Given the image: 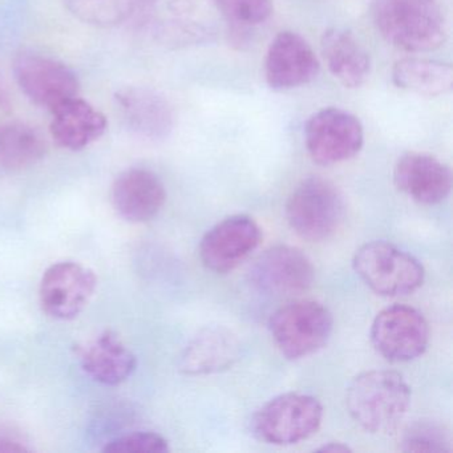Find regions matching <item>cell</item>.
<instances>
[{
  "label": "cell",
  "instance_id": "6da1fadb",
  "mask_svg": "<svg viewBox=\"0 0 453 453\" xmlns=\"http://www.w3.org/2000/svg\"><path fill=\"white\" fill-rule=\"evenodd\" d=\"M346 403L349 415L365 431L387 434L404 418L411 389L395 371H365L349 384Z\"/></svg>",
  "mask_w": 453,
  "mask_h": 453
},
{
  "label": "cell",
  "instance_id": "7a4b0ae2",
  "mask_svg": "<svg viewBox=\"0 0 453 453\" xmlns=\"http://www.w3.org/2000/svg\"><path fill=\"white\" fill-rule=\"evenodd\" d=\"M372 18L380 35L403 51H434L447 35L436 0H372Z\"/></svg>",
  "mask_w": 453,
  "mask_h": 453
},
{
  "label": "cell",
  "instance_id": "3957f363",
  "mask_svg": "<svg viewBox=\"0 0 453 453\" xmlns=\"http://www.w3.org/2000/svg\"><path fill=\"white\" fill-rule=\"evenodd\" d=\"M343 196L333 182L309 177L296 188L286 205L291 229L309 242H320L335 234L344 219Z\"/></svg>",
  "mask_w": 453,
  "mask_h": 453
},
{
  "label": "cell",
  "instance_id": "277c9868",
  "mask_svg": "<svg viewBox=\"0 0 453 453\" xmlns=\"http://www.w3.org/2000/svg\"><path fill=\"white\" fill-rule=\"evenodd\" d=\"M352 267L360 280L379 296H407L424 282L420 262L384 241H373L357 249Z\"/></svg>",
  "mask_w": 453,
  "mask_h": 453
},
{
  "label": "cell",
  "instance_id": "5b68a950",
  "mask_svg": "<svg viewBox=\"0 0 453 453\" xmlns=\"http://www.w3.org/2000/svg\"><path fill=\"white\" fill-rule=\"evenodd\" d=\"M334 319L319 302L298 301L273 314L269 328L280 354L298 360L319 351L333 333Z\"/></svg>",
  "mask_w": 453,
  "mask_h": 453
},
{
  "label": "cell",
  "instance_id": "8992f818",
  "mask_svg": "<svg viewBox=\"0 0 453 453\" xmlns=\"http://www.w3.org/2000/svg\"><path fill=\"white\" fill-rule=\"evenodd\" d=\"M323 407L304 394L280 395L267 402L253 418V431L262 441L291 445L309 439L319 429Z\"/></svg>",
  "mask_w": 453,
  "mask_h": 453
},
{
  "label": "cell",
  "instance_id": "52a82bcc",
  "mask_svg": "<svg viewBox=\"0 0 453 453\" xmlns=\"http://www.w3.org/2000/svg\"><path fill=\"white\" fill-rule=\"evenodd\" d=\"M304 142L314 163L335 165L351 160L362 150L365 131L352 113L341 108H325L307 121Z\"/></svg>",
  "mask_w": 453,
  "mask_h": 453
},
{
  "label": "cell",
  "instance_id": "ba28073f",
  "mask_svg": "<svg viewBox=\"0 0 453 453\" xmlns=\"http://www.w3.org/2000/svg\"><path fill=\"white\" fill-rule=\"evenodd\" d=\"M370 335L372 346L381 357L389 362H410L426 351L429 326L418 310L394 304L376 315Z\"/></svg>",
  "mask_w": 453,
  "mask_h": 453
},
{
  "label": "cell",
  "instance_id": "9c48e42d",
  "mask_svg": "<svg viewBox=\"0 0 453 453\" xmlns=\"http://www.w3.org/2000/svg\"><path fill=\"white\" fill-rule=\"evenodd\" d=\"M96 288L94 270L78 262H58L42 277L39 288L42 310L54 319H75L88 306Z\"/></svg>",
  "mask_w": 453,
  "mask_h": 453
},
{
  "label": "cell",
  "instance_id": "30bf717a",
  "mask_svg": "<svg viewBox=\"0 0 453 453\" xmlns=\"http://www.w3.org/2000/svg\"><path fill=\"white\" fill-rule=\"evenodd\" d=\"M12 71L23 94L39 107L52 111L78 96L79 81L75 73L52 58L23 52L15 58Z\"/></svg>",
  "mask_w": 453,
  "mask_h": 453
},
{
  "label": "cell",
  "instance_id": "8fae6325",
  "mask_svg": "<svg viewBox=\"0 0 453 453\" xmlns=\"http://www.w3.org/2000/svg\"><path fill=\"white\" fill-rule=\"evenodd\" d=\"M261 240V227L251 217H227L203 235L201 261L211 272L225 274L242 264L258 248Z\"/></svg>",
  "mask_w": 453,
  "mask_h": 453
},
{
  "label": "cell",
  "instance_id": "7c38bea8",
  "mask_svg": "<svg viewBox=\"0 0 453 453\" xmlns=\"http://www.w3.org/2000/svg\"><path fill=\"white\" fill-rule=\"evenodd\" d=\"M319 59L306 39L293 31L278 34L267 50L265 78L273 91L306 86L319 73Z\"/></svg>",
  "mask_w": 453,
  "mask_h": 453
},
{
  "label": "cell",
  "instance_id": "4fadbf2b",
  "mask_svg": "<svg viewBox=\"0 0 453 453\" xmlns=\"http://www.w3.org/2000/svg\"><path fill=\"white\" fill-rule=\"evenodd\" d=\"M309 257L293 246L280 245L265 251L250 270L254 286L270 296H296L314 283Z\"/></svg>",
  "mask_w": 453,
  "mask_h": 453
},
{
  "label": "cell",
  "instance_id": "5bb4252c",
  "mask_svg": "<svg viewBox=\"0 0 453 453\" xmlns=\"http://www.w3.org/2000/svg\"><path fill=\"white\" fill-rule=\"evenodd\" d=\"M115 100L127 128L137 136L157 142L173 131V108L160 92L147 87H127L116 92Z\"/></svg>",
  "mask_w": 453,
  "mask_h": 453
},
{
  "label": "cell",
  "instance_id": "9a60e30c",
  "mask_svg": "<svg viewBox=\"0 0 453 453\" xmlns=\"http://www.w3.org/2000/svg\"><path fill=\"white\" fill-rule=\"evenodd\" d=\"M394 182L400 192L423 205H436L449 196L452 172L426 153L410 152L397 160Z\"/></svg>",
  "mask_w": 453,
  "mask_h": 453
},
{
  "label": "cell",
  "instance_id": "2e32d148",
  "mask_svg": "<svg viewBox=\"0 0 453 453\" xmlns=\"http://www.w3.org/2000/svg\"><path fill=\"white\" fill-rule=\"evenodd\" d=\"M111 197L121 219L132 224H142L160 213L166 192L157 174L148 169L132 168L115 180Z\"/></svg>",
  "mask_w": 453,
  "mask_h": 453
},
{
  "label": "cell",
  "instance_id": "e0dca14e",
  "mask_svg": "<svg viewBox=\"0 0 453 453\" xmlns=\"http://www.w3.org/2000/svg\"><path fill=\"white\" fill-rule=\"evenodd\" d=\"M84 372L105 386H118L131 378L137 367V357L113 331L92 339L79 349Z\"/></svg>",
  "mask_w": 453,
  "mask_h": 453
},
{
  "label": "cell",
  "instance_id": "ac0fdd59",
  "mask_svg": "<svg viewBox=\"0 0 453 453\" xmlns=\"http://www.w3.org/2000/svg\"><path fill=\"white\" fill-rule=\"evenodd\" d=\"M237 336L222 326L201 330L188 344L180 360V370L187 375H208L232 367L240 357Z\"/></svg>",
  "mask_w": 453,
  "mask_h": 453
},
{
  "label": "cell",
  "instance_id": "d6986e66",
  "mask_svg": "<svg viewBox=\"0 0 453 453\" xmlns=\"http://www.w3.org/2000/svg\"><path fill=\"white\" fill-rule=\"evenodd\" d=\"M323 59L331 75L346 88H359L371 73L370 54L349 30L328 28L320 41Z\"/></svg>",
  "mask_w": 453,
  "mask_h": 453
},
{
  "label": "cell",
  "instance_id": "ffe728a7",
  "mask_svg": "<svg viewBox=\"0 0 453 453\" xmlns=\"http://www.w3.org/2000/svg\"><path fill=\"white\" fill-rule=\"evenodd\" d=\"M51 112L52 139L65 150H84L107 131L105 116L78 96L62 103Z\"/></svg>",
  "mask_w": 453,
  "mask_h": 453
},
{
  "label": "cell",
  "instance_id": "44dd1931",
  "mask_svg": "<svg viewBox=\"0 0 453 453\" xmlns=\"http://www.w3.org/2000/svg\"><path fill=\"white\" fill-rule=\"evenodd\" d=\"M392 81L397 88L420 96H442L452 91L453 68L436 60L405 58L395 63Z\"/></svg>",
  "mask_w": 453,
  "mask_h": 453
},
{
  "label": "cell",
  "instance_id": "7402d4cb",
  "mask_svg": "<svg viewBox=\"0 0 453 453\" xmlns=\"http://www.w3.org/2000/svg\"><path fill=\"white\" fill-rule=\"evenodd\" d=\"M47 152L43 134L23 123L0 124V172L14 173L38 164Z\"/></svg>",
  "mask_w": 453,
  "mask_h": 453
},
{
  "label": "cell",
  "instance_id": "603a6c76",
  "mask_svg": "<svg viewBox=\"0 0 453 453\" xmlns=\"http://www.w3.org/2000/svg\"><path fill=\"white\" fill-rule=\"evenodd\" d=\"M65 4L81 22L112 27L132 17L137 0H65Z\"/></svg>",
  "mask_w": 453,
  "mask_h": 453
},
{
  "label": "cell",
  "instance_id": "cb8c5ba5",
  "mask_svg": "<svg viewBox=\"0 0 453 453\" xmlns=\"http://www.w3.org/2000/svg\"><path fill=\"white\" fill-rule=\"evenodd\" d=\"M229 22L241 27H253L266 22L273 12V0H211Z\"/></svg>",
  "mask_w": 453,
  "mask_h": 453
},
{
  "label": "cell",
  "instance_id": "d4e9b609",
  "mask_svg": "<svg viewBox=\"0 0 453 453\" xmlns=\"http://www.w3.org/2000/svg\"><path fill=\"white\" fill-rule=\"evenodd\" d=\"M168 440L155 432H134L111 440L103 448L105 453H168Z\"/></svg>",
  "mask_w": 453,
  "mask_h": 453
},
{
  "label": "cell",
  "instance_id": "484cf974",
  "mask_svg": "<svg viewBox=\"0 0 453 453\" xmlns=\"http://www.w3.org/2000/svg\"><path fill=\"white\" fill-rule=\"evenodd\" d=\"M447 437L436 426L423 424L413 426L405 434L402 449L405 452H448Z\"/></svg>",
  "mask_w": 453,
  "mask_h": 453
},
{
  "label": "cell",
  "instance_id": "4316f807",
  "mask_svg": "<svg viewBox=\"0 0 453 453\" xmlns=\"http://www.w3.org/2000/svg\"><path fill=\"white\" fill-rule=\"evenodd\" d=\"M28 449L26 445L15 440L7 439V437H0V453H18L27 452Z\"/></svg>",
  "mask_w": 453,
  "mask_h": 453
},
{
  "label": "cell",
  "instance_id": "83f0119b",
  "mask_svg": "<svg viewBox=\"0 0 453 453\" xmlns=\"http://www.w3.org/2000/svg\"><path fill=\"white\" fill-rule=\"evenodd\" d=\"M318 452L347 453L351 452V448L343 444V442H328V444L320 447Z\"/></svg>",
  "mask_w": 453,
  "mask_h": 453
}]
</instances>
